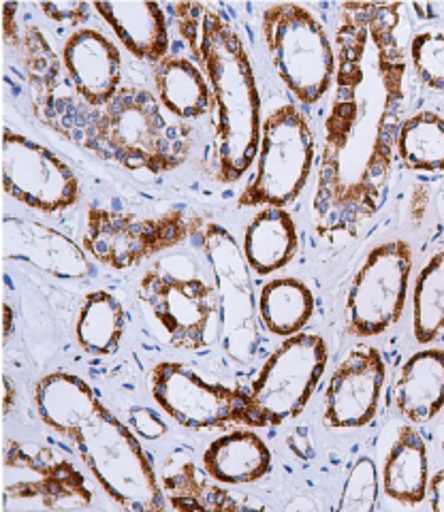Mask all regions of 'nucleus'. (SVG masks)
Instances as JSON below:
<instances>
[{"label":"nucleus","instance_id":"obj_1","mask_svg":"<svg viewBox=\"0 0 444 512\" xmlns=\"http://www.w3.org/2000/svg\"><path fill=\"white\" fill-rule=\"evenodd\" d=\"M402 5L348 3L336 28V82L316 165L312 222L323 239H351L387 201L406 107Z\"/></svg>","mask_w":444,"mask_h":512},{"label":"nucleus","instance_id":"obj_2","mask_svg":"<svg viewBox=\"0 0 444 512\" xmlns=\"http://www.w3.org/2000/svg\"><path fill=\"white\" fill-rule=\"evenodd\" d=\"M45 427L65 438L109 500L133 512L169 506L154 461L139 436L111 412L90 384L71 372L45 374L33 393Z\"/></svg>","mask_w":444,"mask_h":512},{"label":"nucleus","instance_id":"obj_3","mask_svg":"<svg viewBox=\"0 0 444 512\" xmlns=\"http://www.w3.org/2000/svg\"><path fill=\"white\" fill-rule=\"evenodd\" d=\"M212 90L216 180L235 184L255 165L261 141V94L244 39L220 11L208 5L171 7Z\"/></svg>","mask_w":444,"mask_h":512},{"label":"nucleus","instance_id":"obj_4","mask_svg":"<svg viewBox=\"0 0 444 512\" xmlns=\"http://www.w3.org/2000/svg\"><path fill=\"white\" fill-rule=\"evenodd\" d=\"M82 146L129 171H176L190 152V131L171 122L156 94L122 86L105 107L84 116Z\"/></svg>","mask_w":444,"mask_h":512},{"label":"nucleus","instance_id":"obj_5","mask_svg":"<svg viewBox=\"0 0 444 512\" xmlns=\"http://www.w3.org/2000/svg\"><path fill=\"white\" fill-rule=\"evenodd\" d=\"M269 60L293 99L312 107L336 82V45L319 18L297 3L269 5L261 18Z\"/></svg>","mask_w":444,"mask_h":512},{"label":"nucleus","instance_id":"obj_6","mask_svg":"<svg viewBox=\"0 0 444 512\" xmlns=\"http://www.w3.org/2000/svg\"><path fill=\"white\" fill-rule=\"evenodd\" d=\"M193 242L208 261L218 297V340L235 363H248L261 344L255 271L246 263L242 244L229 229L205 218Z\"/></svg>","mask_w":444,"mask_h":512},{"label":"nucleus","instance_id":"obj_7","mask_svg":"<svg viewBox=\"0 0 444 512\" xmlns=\"http://www.w3.org/2000/svg\"><path fill=\"white\" fill-rule=\"evenodd\" d=\"M257 167L240 207H287L304 192L316 160L314 131L295 103H284L263 120Z\"/></svg>","mask_w":444,"mask_h":512},{"label":"nucleus","instance_id":"obj_8","mask_svg":"<svg viewBox=\"0 0 444 512\" xmlns=\"http://www.w3.org/2000/svg\"><path fill=\"white\" fill-rule=\"evenodd\" d=\"M205 216L173 207L158 216H137L92 205L82 246L109 269H133L154 256L195 239Z\"/></svg>","mask_w":444,"mask_h":512},{"label":"nucleus","instance_id":"obj_9","mask_svg":"<svg viewBox=\"0 0 444 512\" xmlns=\"http://www.w3.org/2000/svg\"><path fill=\"white\" fill-rule=\"evenodd\" d=\"M150 393L158 408L190 431H212L227 425L263 429L248 389L205 380L180 361H161L152 367Z\"/></svg>","mask_w":444,"mask_h":512},{"label":"nucleus","instance_id":"obj_10","mask_svg":"<svg viewBox=\"0 0 444 512\" xmlns=\"http://www.w3.org/2000/svg\"><path fill=\"white\" fill-rule=\"evenodd\" d=\"M412 265L415 252L406 239H389L368 252L346 293L348 335L370 340L400 323L408 303Z\"/></svg>","mask_w":444,"mask_h":512},{"label":"nucleus","instance_id":"obj_11","mask_svg":"<svg viewBox=\"0 0 444 512\" xmlns=\"http://www.w3.org/2000/svg\"><path fill=\"white\" fill-rule=\"evenodd\" d=\"M327 361L329 346L319 333L304 331L280 342L248 387L263 427H280L301 416L319 389Z\"/></svg>","mask_w":444,"mask_h":512},{"label":"nucleus","instance_id":"obj_12","mask_svg":"<svg viewBox=\"0 0 444 512\" xmlns=\"http://www.w3.org/2000/svg\"><path fill=\"white\" fill-rule=\"evenodd\" d=\"M5 508L24 510L90 508L94 489L73 461L41 446L26 451L20 442L7 440L3 451Z\"/></svg>","mask_w":444,"mask_h":512},{"label":"nucleus","instance_id":"obj_13","mask_svg":"<svg viewBox=\"0 0 444 512\" xmlns=\"http://www.w3.org/2000/svg\"><path fill=\"white\" fill-rule=\"evenodd\" d=\"M137 297L167 333L173 348L203 350L210 346V327L220 320L212 282L154 267L139 280Z\"/></svg>","mask_w":444,"mask_h":512},{"label":"nucleus","instance_id":"obj_14","mask_svg":"<svg viewBox=\"0 0 444 512\" xmlns=\"http://www.w3.org/2000/svg\"><path fill=\"white\" fill-rule=\"evenodd\" d=\"M3 186L18 203L43 214L67 212L82 197L73 167L43 143L5 128Z\"/></svg>","mask_w":444,"mask_h":512},{"label":"nucleus","instance_id":"obj_15","mask_svg":"<svg viewBox=\"0 0 444 512\" xmlns=\"http://www.w3.org/2000/svg\"><path fill=\"white\" fill-rule=\"evenodd\" d=\"M387 382V365L372 344H355L329 376L323 393V425L329 429H361L380 408Z\"/></svg>","mask_w":444,"mask_h":512},{"label":"nucleus","instance_id":"obj_16","mask_svg":"<svg viewBox=\"0 0 444 512\" xmlns=\"http://www.w3.org/2000/svg\"><path fill=\"white\" fill-rule=\"evenodd\" d=\"M71 88L90 109L105 107L122 88V56L97 28H77L60 54Z\"/></svg>","mask_w":444,"mask_h":512},{"label":"nucleus","instance_id":"obj_17","mask_svg":"<svg viewBox=\"0 0 444 512\" xmlns=\"http://www.w3.org/2000/svg\"><path fill=\"white\" fill-rule=\"evenodd\" d=\"M7 259L26 263L58 280H86L94 263L84 246L50 224L28 218H5Z\"/></svg>","mask_w":444,"mask_h":512},{"label":"nucleus","instance_id":"obj_18","mask_svg":"<svg viewBox=\"0 0 444 512\" xmlns=\"http://www.w3.org/2000/svg\"><path fill=\"white\" fill-rule=\"evenodd\" d=\"M389 406L406 423H432L444 410V350L425 346L402 363L389 389Z\"/></svg>","mask_w":444,"mask_h":512},{"label":"nucleus","instance_id":"obj_19","mask_svg":"<svg viewBox=\"0 0 444 512\" xmlns=\"http://www.w3.org/2000/svg\"><path fill=\"white\" fill-rule=\"evenodd\" d=\"M99 18L114 30V35L131 56L156 62L169 56V22L158 3H92Z\"/></svg>","mask_w":444,"mask_h":512},{"label":"nucleus","instance_id":"obj_20","mask_svg":"<svg viewBox=\"0 0 444 512\" xmlns=\"http://www.w3.org/2000/svg\"><path fill=\"white\" fill-rule=\"evenodd\" d=\"M201 463L220 485H252L272 472V451L252 427L235 429L205 448Z\"/></svg>","mask_w":444,"mask_h":512},{"label":"nucleus","instance_id":"obj_21","mask_svg":"<svg viewBox=\"0 0 444 512\" xmlns=\"http://www.w3.org/2000/svg\"><path fill=\"white\" fill-rule=\"evenodd\" d=\"M299 233L287 207H261L244 231L242 250L255 276L267 278L287 267L297 254Z\"/></svg>","mask_w":444,"mask_h":512},{"label":"nucleus","instance_id":"obj_22","mask_svg":"<svg viewBox=\"0 0 444 512\" xmlns=\"http://www.w3.org/2000/svg\"><path fill=\"white\" fill-rule=\"evenodd\" d=\"M430 476L427 444L415 425L404 423L385 457L380 485L387 498L406 506H417L427 500Z\"/></svg>","mask_w":444,"mask_h":512},{"label":"nucleus","instance_id":"obj_23","mask_svg":"<svg viewBox=\"0 0 444 512\" xmlns=\"http://www.w3.org/2000/svg\"><path fill=\"white\" fill-rule=\"evenodd\" d=\"M158 103L178 122L199 120L212 111V90L199 64L169 54L152 67Z\"/></svg>","mask_w":444,"mask_h":512},{"label":"nucleus","instance_id":"obj_24","mask_svg":"<svg viewBox=\"0 0 444 512\" xmlns=\"http://www.w3.org/2000/svg\"><path fill=\"white\" fill-rule=\"evenodd\" d=\"M314 306L312 288L293 276L269 280L259 291L261 327L282 340L304 333L314 316Z\"/></svg>","mask_w":444,"mask_h":512},{"label":"nucleus","instance_id":"obj_25","mask_svg":"<svg viewBox=\"0 0 444 512\" xmlns=\"http://www.w3.org/2000/svg\"><path fill=\"white\" fill-rule=\"evenodd\" d=\"M126 329L122 301L109 291H92L79 306L75 338L90 357H109L118 352Z\"/></svg>","mask_w":444,"mask_h":512},{"label":"nucleus","instance_id":"obj_26","mask_svg":"<svg viewBox=\"0 0 444 512\" xmlns=\"http://www.w3.org/2000/svg\"><path fill=\"white\" fill-rule=\"evenodd\" d=\"M161 487L169 506L173 510H250L255 508L237 500L225 485L216 483V480L205 472L203 468L195 466L193 461H184L182 466L167 470L161 476Z\"/></svg>","mask_w":444,"mask_h":512},{"label":"nucleus","instance_id":"obj_27","mask_svg":"<svg viewBox=\"0 0 444 512\" xmlns=\"http://www.w3.org/2000/svg\"><path fill=\"white\" fill-rule=\"evenodd\" d=\"M402 165L417 173L444 171V118L436 111H417L402 122L398 146Z\"/></svg>","mask_w":444,"mask_h":512},{"label":"nucleus","instance_id":"obj_28","mask_svg":"<svg viewBox=\"0 0 444 512\" xmlns=\"http://www.w3.org/2000/svg\"><path fill=\"white\" fill-rule=\"evenodd\" d=\"M444 333V250L427 261L412 284V338L430 346Z\"/></svg>","mask_w":444,"mask_h":512},{"label":"nucleus","instance_id":"obj_29","mask_svg":"<svg viewBox=\"0 0 444 512\" xmlns=\"http://www.w3.org/2000/svg\"><path fill=\"white\" fill-rule=\"evenodd\" d=\"M406 56L425 88L444 92V30L417 32L408 43Z\"/></svg>","mask_w":444,"mask_h":512},{"label":"nucleus","instance_id":"obj_30","mask_svg":"<svg viewBox=\"0 0 444 512\" xmlns=\"http://www.w3.org/2000/svg\"><path fill=\"white\" fill-rule=\"evenodd\" d=\"M380 474L376 461L368 455L357 457L353 468L348 470L336 510L342 512H372L378 506Z\"/></svg>","mask_w":444,"mask_h":512},{"label":"nucleus","instance_id":"obj_31","mask_svg":"<svg viewBox=\"0 0 444 512\" xmlns=\"http://www.w3.org/2000/svg\"><path fill=\"white\" fill-rule=\"evenodd\" d=\"M129 427L146 442L161 440L169 431L167 423L161 419V414L146 406H135L129 410Z\"/></svg>","mask_w":444,"mask_h":512},{"label":"nucleus","instance_id":"obj_32","mask_svg":"<svg viewBox=\"0 0 444 512\" xmlns=\"http://www.w3.org/2000/svg\"><path fill=\"white\" fill-rule=\"evenodd\" d=\"M39 9L45 13L47 20L69 26H79L88 22L90 11H94L88 3H43L39 5Z\"/></svg>","mask_w":444,"mask_h":512},{"label":"nucleus","instance_id":"obj_33","mask_svg":"<svg viewBox=\"0 0 444 512\" xmlns=\"http://www.w3.org/2000/svg\"><path fill=\"white\" fill-rule=\"evenodd\" d=\"M427 500L434 512H444V470H438L430 476V485H427Z\"/></svg>","mask_w":444,"mask_h":512},{"label":"nucleus","instance_id":"obj_34","mask_svg":"<svg viewBox=\"0 0 444 512\" xmlns=\"http://www.w3.org/2000/svg\"><path fill=\"white\" fill-rule=\"evenodd\" d=\"M3 387H5V395H3V414L9 416L13 406H15V399H18V389H15V384L9 376H3Z\"/></svg>","mask_w":444,"mask_h":512},{"label":"nucleus","instance_id":"obj_35","mask_svg":"<svg viewBox=\"0 0 444 512\" xmlns=\"http://www.w3.org/2000/svg\"><path fill=\"white\" fill-rule=\"evenodd\" d=\"M3 314H5V327H3V333H5V340H9L11 338V333H13V308L9 306V303H5V310H3Z\"/></svg>","mask_w":444,"mask_h":512},{"label":"nucleus","instance_id":"obj_36","mask_svg":"<svg viewBox=\"0 0 444 512\" xmlns=\"http://www.w3.org/2000/svg\"><path fill=\"white\" fill-rule=\"evenodd\" d=\"M440 446H442V451H444V421H442V442H440Z\"/></svg>","mask_w":444,"mask_h":512}]
</instances>
